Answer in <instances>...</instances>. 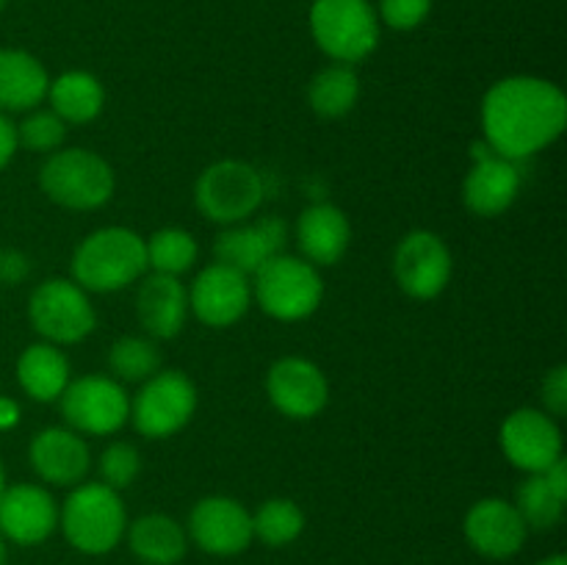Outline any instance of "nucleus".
<instances>
[{
    "label": "nucleus",
    "mask_w": 567,
    "mask_h": 565,
    "mask_svg": "<svg viewBox=\"0 0 567 565\" xmlns=\"http://www.w3.org/2000/svg\"><path fill=\"white\" fill-rule=\"evenodd\" d=\"M567 122V100L551 81L532 75L504 78L482 100L485 144L502 158L520 161L546 150Z\"/></svg>",
    "instance_id": "obj_1"
},
{
    "label": "nucleus",
    "mask_w": 567,
    "mask_h": 565,
    "mask_svg": "<svg viewBox=\"0 0 567 565\" xmlns=\"http://www.w3.org/2000/svg\"><path fill=\"white\" fill-rule=\"evenodd\" d=\"M147 271V244L127 227H103L78 244L72 277L83 291H120Z\"/></svg>",
    "instance_id": "obj_2"
},
{
    "label": "nucleus",
    "mask_w": 567,
    "mask_h": 565,
    "mask_svg": "<svg viewBox=\"0 0 567 565\" xmlns=\"http://www.w3.org/2000/svg\"><path fill=\"white\" fill-rule=\"evenodd\" d=\"M59 521L70 546L83 554H105L125 535V504L120 491L92 482L66 496Z\"/></svg>",
    "instance_id": "obj_3"
},
{
    "label": "nucleus",
    "mask_w": 567,
    "mask_h": 565,
    "mask_svg": "<svg viewBox=\"0 0 567 565\" xmlns=\"http://www.w3.org/2000/svg\"><path fill=\"white\" fill-rule=\"evenodd\" d=\"M39 186L55 205L92 210L109 203L114 194V170L92 150H59L44 161Z\"/></svg>",
    "instance_id": "obj_4"
},
{
    "label": "nucleus",
    "mask_w": 567,
    "mask_h": 565,
    "mask_svg": "<svg viewBox=\"0 0 567 565\" xmlns=\"http://www.w3.org/2000/svg\"><path fill=\"white\" fill-rule=\"evenodd\" d=\"M255 297L269 316L280 321L308 319L324 297V282L313 264L293 255H275L255 271Z\"/></svg>",
    "instance_id": "obj_5"
},
{
    "label": "nucleus",
    "mask_w": 567,
    "mask_h": 565,
    "mask_svg": "<svg viewBox=\"0 0 567 565\" xmlns=\"http://www.w3.org/2000/svg\"><path fill=\"white\" fill-rule=\"evenodd\" d=\"M310 31L316 44L341 64L365 59L380 42V22L369 0H316Z\"/></svg>",
    "instance_id": "obj_6"
},
{
    "label": "nucleus",
    "mask_w": 567,
    "mask_h": 565,
    "mask_svg": "<svg viewBox=\"0 0 567 565\" xmlns=\"http://www.w3.org/2000/svg\"><path fill=\"white\" fill-rule=\"evenodd\" d=\"M194 199L210 222L238 225L258 210L264 199V177L247 161H216L199 175Z\"/></svg>",
    "instance_id": "obj_7"
},
{
    "label": "nucleus",
    "mask_w": 567,
    "mask_h": 565,
    "mask_svg": "<svg viewBox=\"0 0 567 565\" xmlns=\"http://www.w3.org/2000/svg\"><path fill=\"white\" fill-rule=\"evenodd\" d=\"M28 319L48 343H78L94 330L92 302L75 280H44L28 299Z\"/></svg>",
    "instance_id": "obj_8"
},
{
    "label": "nucleus",
    "mask_w": 567,
    "mask_h": 565,
    "mask_svg": "<svg viewBox=\"0 0 567 565\" xmlns=\"http://www.w3.org/2000/svg\"><path fill=\"white\" fill-rule=\"evenodd\" d=\"M197 410V388L183 371H155L144 380L131 404L136 430L147 438H169L192 421Z\"/></svg>",
    "instance_id": "obj_9"
},
{
    "label": "nucleus",
    "mask_w": 567,
    "mask_h": 565,
    "mask_svg": "<svg viewBox=\"0 0 567 565\" xmlns=\"http://www.w3.org/2000/svg\"><path fill=\"white\" fill-rule=\"evenodd\" d=\"M61 413L66 424L89 435H111L131 415V399L120 380L103 374H89L70 382L61 393Z\"/></svg>",
    "instance_id": "obj_10"
},
{
    "label": "nucleus",
    "mask_w": 567,
    "mask_h": 565,
    "mask_svg": "<svg viewBox=\"0 0 567 565\" xmlns=\"http://www.w3.org/2000/svg\"><path fill=\"white\" fill-rule=\"evenodd\" d=\"M393 275L408 297L432 299L452 280V253L435 233L413 230L393 253Z\"/></svg>",
    "instance_id": "obj_11"
},
{
    "label": "nucleus",
    "mask_w": 567,
    "mask_h": 565,
    "mask_svg": "<svg viewBox=\"0 0 567 565\" xmlns=\"http://www.w3.org/2000/svg\"><path fill=\"white\" fill-rule=\"evenodd\" d=\"M502 449L515 469L543 474L563 458V432L546 410L520 408L502 424Z\"/></svg>",
    "instance_id": "obj_12"
},
{
    "label": "nucleus",
    "mask_w": 567,
    "mask_h": 565,
    "mask_svg": "<svg viewBox=\"0 0 567 565\" xmlns=\"http://www.w3.org/2000/svg\"><path fill=\"white\" fill-rule=\"evenodd\" d=\"M188 535L203 552L233 557L252 543V515L236 499L208 496L194 504L188 515Z\"/></svg>",
    "instance_id": "obj_13"
},
{
    "label": "nucleus",
    "mask_w": 567,
    "mask_h": 565,
    "mask_svg": "<svg viewBox=\"0 0 567 565\" xmlns=\"http://www.w3.org/2000/svg\"><path fill=\"white\" fill-rule=\"evenodd\" d=\"M252 302V286L247 275L225 264H210L194 280L188 294V310H194L203 325L230 327L241 319Z\"/></svg>",
    "instance_id": "obj_14"
},
{
    "label": "nucleus",
    "mask_w": 567,
    "mask_h": 565,
    "mask_svg": "<svg viewBox=\"0 0 567 565\" xmlns=\"http://www.w3.org/2000/svg\"><path fill=\"white\" fill-rule=\"evenodd\" d=\"M271 404L288 419H313L330 397L324 371L305 358L277 360L266 377Z\"/></svg>",
    "instance_id": "obj_15"
},
{
    "label": "nucleus",
    "mask_w": 567,
    "mask_h": 565,
    "mask_svg": "<svg viewBox=\"0 0 567 565\" xmlns=\"http://www.w3.org/2000/svg\"><path fill=\"white\" fill-rule=\"evenodd\" d=\"M520 192V172L515 161L502 158L485 142L474 147V166L463 183V199L471 214L498 216L515 203Z\"/></svg>",
    "instance_id": "obj_16"
},
{
    "label": "nucleus",
    "mask_w": 567,
    "mask_h": 565,
    "mask_svg": "<svg viewBox=\"0 0 567 565\" xmlns=\"http://www.w3.org/2000/svg\"><path fill=\"white\" fill-rule=\"evenodd\" d=\"M288 242V225L277 216H264L252 225H230L216 236V264L238 269L241 275H255L275 255H282Z\"/></svg>",
    "instance_id": "obj_17"
},
{
    "label": "nucleus",
    "mask_w": 567,
    "mask_h": 565,
    "mask_svg": "<svg viewBox=\"0 0 567 565\" xmlns=\"http://www.w3.org/2000/svg\"><path fill=\"white\" fill-rule=\"evenodd\" d=\"M526 530L524 518L515 510V504L504 499H482L465 515V537L474 546V552L485 554L491 559H507L524 548Z\"/></svg>",
    "instance_id": "obj_18"
},
{
    "label": "nucleus",
    "mask_w": 567,
    "mask_h": 565,
    "mask_svg": "<svg viewBox=\"0 0 567 565\" xmlns=\"http://www.w3.org/2000/svg\"><path fill=\"white\" fill-rule=\"evenodd\" d=\"M59 526V507L39 485L3 487L0 493V532L20 546H37Z\"/></svg>",
    "instance_id": "obj_19"
},
{
    "label": "nucleus",
    "mask_w": 567,
    "mask_h": 565,
    "mask_svg": "<svg viewBox=\"0 0 567 565\" xmlns=\"http://www.w3.org/2000/svg\"><path fill=\"white\" fill-rule=\"evenodd\" d=\"M33 471L50 485H78L89 471V446L72 430L48 427L39 432L28 449Z\"/></svg>",
    "instance_id": "obj_20"
},
{
    "label": "nucleus",
    "mask_w": 567,
    "mask_h": 565,
    "mask_svg": "<svg viewBox=\"0 0 567 565\" xmlns=\"http://www.w3.org/2000/svg\"><path fill=\"white\" fill-rule=\"evenodd\" d=\"M136 314L144 330L155 338H175L188 316V291L177 277H144L136 294Z\"/></svg>",
    "instance_id": "obj_21"
},
{
    "label": "nucleus",
    "mask_w": 567,
    "mask_h": 565,
    "mask_svg": "<svg viewBox=\"0 0 567 565\" xmlns=\"http://www.w3.org/2000/svg\"><path fill=\"white\" fill-rule=\"evenodd\" d=\"M349 238H352V227L338 205H310L297 222V244L308 264L313 266L338 264L341 255L347 253Z\"/></svg>",
    "instance_id": "obj_22"
},
{
    "label": "nucleus",
    "mask_w": 567,
    "mask_h": 565,
    "mask_svg": "<svg viewBox=\"0 0 567 565\" xmlns=\"http://www.w3.org/2000/svg\"><path fill=\"white\" fill-rule=\"evenodd\" d=\"M50 78L25 50H0V109L28 111L48 97Z\"/></svg>",
    "instance_id": "obj_23"
},
{
    "label": "nucleus",
    "mask_w": 567,
    "mask_h": 565,
    "mask_svg": "<svg viewBox=\"0 0 567 565\" xmlns=\"http://www.w3.org/2000/svg\"><path fill=\"white\" fill-rule=\"evenodd\" d=\"M17 380L37 402H55L70 386V363L55 343H31L17 360Z\"/></svg>",
    "instance_id": "obj_24"
},
{
    "label": "nucleus",
    "mask_w": 567,
    "mask_h": 565,
    "mask_svg": "<svg viewBox=\"0 0 567 565\" xmlns=\"http://www.w3.org/2000/svg\"><path fill=\"white\" fill-rule=\"evenodd\" d=\"M127 543H131V552L136 554L142 563L175 565L181 563L183 554H186L188 535L175 518L153 513L133 521L131 530H127Z\"/></svg>",
    "instance_id": "obj_25"
},
{
    "label": "nucleus",
    "mask_w": 567,
    "mask_h": 565,
    "mask_svg": "<svg viewBox=\"0 0 567 565\" xmlns=\"http://www.w3.org/2000/svg\"><path fill=\"white\" fill-rule=\"evenodd\" d=\"M48 97L53 105V114H59L64 122H75V125L92 122L105 103L103 83L81 70L55 78L48 86Z\"/></svg>",
    "instance_id": "obj_26"
},
{
    "label": "nucleus",
    "mask_w": 567,
    "mask_h": 565,
    "mask_svg": "<svg viewBox=\"0 0 567 565\" xmlns=\"http://www.w3.org/2000/svg\"><path fill=\"white\" fill-rule=\"evenodd\" d=\"M360 97V81L349 64H332L316 72L310 81L308 100L310 109L324 120H338V116L349 114L358 105Z\"/></svg>",
    "instance_id": "obj_27"
},
{
    "label": "nucleus",
    "mask_w": 567,
    "mask_h": 565,
    "mask_svg": "<svg viewBox=\"0 0 567 565\" xmlns=\"http://www.w3.org/2000/svg\"><path fill=\"white\" fill-rule=\"evenodd\" d=\"M515 510L524 518L526 530H551L563 521L565 499L554 493L543 474H529V480L520 482L518 493H515Z\"/></svg>",
    "instance_id": "obj_28"
},
{
    "label": "nucleus",
    "mask_w": 567,
    "mask_h": 565,
    "mask_svg": "<svg viewBox=\"0 0 567 565\" xmlns=\"http://www.w3.org/2000/svg\"><path fill=\"white\" fill-rule=\"evenodd\" d=\"M147 266L158 275H183L197 260V242L183 227H164L147 238Z\"/></svg>",
    "instance_id": "obj_29"
},
{
    "label": "nucleus",
    "mask_w": 567,
    "mask_h": 565,
    "mask_svg": "<svg viewBox=\"0 0 567 565\" xmlns=\"http://www.w3.org/2000/svg\"><path fill=\"white\" fill-rule=\"evenodd\" d=\"M305 530V513L291 499H269L252 515V535L266 546H288Z\"/></svg>",
    "instance_id": "obj_30"
},
{
    "label": "nucleus",
    "mask_w": 567,
    "mask_h": 565,
    "mask_svg": "<svg viewBox=\"0 0 567 565\" xmlns=\"http://www.w3.org/2000/svg\"><path fill=\"white\" fill-rule=\"evenodd\" d=\"M109 366L116 380L142 382L161 371V352L153 341L138 336H125L114 341L109 352Z\"/></svg>",
    "instance_id": "obj_31"
},
{
    "label": "nucleus",
    "mask_w": 567,
    "mask_h": 565,
    "mask_svg": "<svg viewBox=\"0 0 567 565\" xmlns=\"http://www.w3.org/2000/svg\"><path fill=\"white\" fill-rule=\"evenodd\" d=\"M64 125L66 122L53 111H33L22 125H17V144L33 153H53L64 142Z\"/></svg>",
    "instance_id": "obj_32"
},
{
    "label": "nucleus",
    "mask_w": 567,
    "mask_h": 565,
    "mask_svg": "<svg viewBox=\"0 0 567 565\" xmlns=\"http://www.w3.org/2000/svg\"><path fill=\"white\" fill-rule=\"evenodd\" d=\"M138 471H142V458H138L136 446H131V443L116 441L100 454V480L111 491H122V487L133 485Z\"/></svg>",
    "instance_id": "obj_33"
},
{
    "label": "nucleus",
    "mask_w": 567,
    "mask_h": 565,
    "mask_svg": "<svg viewBox=\"0 0 567 565\" xmlns=\"http://www.w3.org/2000/svg\"><path fill=\"white\" fill-rule=\"evenodd\" d=\"M432 0H380V14L396 31H410L426 20Z\"/></svg>",
    "instance_id": "obj_34"
},
{
    "label": "nucleus",
    "mask_w": 567,
    "mask_h": 565,
    "mask_svg": "<svg viewBox=\"0 0 567 565\" xmlns=\"http://www.w3.org/2000/svg\"><path fill=\"white\" fill-rule=\"evenodd\" d=\"M540 399L551 419H559V415L567 413V366H554L548 371L540 388Z\"/></svg>",
    "instance_id": "obj_35"
},
{
    "label": "nucleus",
    "mask_w": 567,
    "mask_h": 565,
    "mask_svg": "<svg viewBox=\"0 0 567 565\" xmlns=\"http://www.w3.org/2000/svg\"><path fill=\"white\" fill-rule=\"evenodd\" d=\"M28 277V258L22 253H0V282L6 286H14V282H22Z\"/></svg>",
    "instance_id": "obj_36"
},
{
    "label": "nucleus",
    "mask_w": 567,
    "mask_h": 565,
    "mask_svg": "<svg viewBox=\"0 0 567 565\" xmlns=\"http://www.w3.org/2000/svg\"><path fill=\"white\" fill-rule=\"evenodd\" d=\"M17 153V125L9 116L0 114V170L11 161V155Z\"/></svg>",
    "instance_id": "obj_37"
},
{
    "label": "nucleus",
    "mask_w": 567,
    "mask_h": 565,
    "mask_svg": "<svg viewBox=\"0 0 567 565\" xmlns=\"http://www.w3.org/2000/svg\"><path fill=\"white\" fill-rule=\"evenodd\" d=\"M543 476H546L548 485L554 487V493H559V496L567 499V463L563 458H559L557 463L548 465V469L543 471Z\"/></svg>",
    "instance_id": "obj_38"
},
{
    "label": "nucleus",
    "mask_w": 567,
    "mask_h": 565,
    "mask_svg": "<svg viewBox=\"0 0 567 565\" xmlns=\"http://www.w3.org/2000/svg\"><path fill=\"white\" fill-rule=\"evenodd\" d=\"M20 421V404L9 397H0V430H11Z\"/></svg>",
    "instance_id": "obj_39"
},
{
    "label": "nucleus",
    "mask_w": 567,
    "mask_h": 565,
    "mask_svg": "<svg viewBox=\"0 0 567 565\" xmlns=\"http://www.w3.org/2000/svg\"><path fill=\"white\" fill-rule=\"evenodd\" d=\"M537 565H567V559L563 557V554H554V557L543 559V563H537Z\"/></svg>",
    "instance_id": "obj_40"
},
{
    "label": "nucleus",
    "mask_w": 567,
    "mask_h": 565,
    "mask_svg": "<svg viewBox=\"0 0 567 565\" xmlns=\"http://www.w3.org/2000/svg\"><path fill=\"white\" fill-rule=\"evenodd\" d=\"M6 563V546H3V537H0V565Z\"/></svg>",
    "instance_id": "obj_41"
},
{
    "label": "nucleus",
    "mask_w": 567,
    "mask_h": 565,
    "mask_svg": "<svg viewBox=\"0 0 567 565\" xmlns=\"http://www.w3.org/2000/svg\"><path fill=\"white\" fill-rule=\"evenodd\" d=\"M0 493H3V469H0Z\"/></svg>",
    "instance_id": "obj_42"
},
{
    "label": "nucleus",
    "mask_w": 567,
    "mask_h": 565,
    "mask_svg": "<svg viewBox=\"0 0 567 565\" xmlns=\"http://www.w3.org/2000/svg\"><path fill=\"white\" fill-rule=\"evenodd\" d=\"M3 6H6V0H0V9H3Z\"/></svg>",
    "instance_id": "obj_43"
}]
</instances>
